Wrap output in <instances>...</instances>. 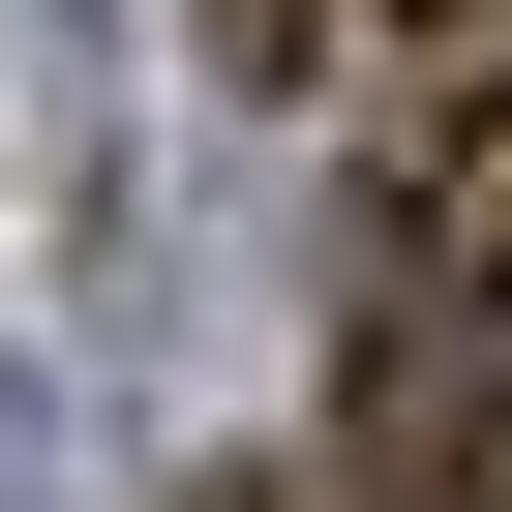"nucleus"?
Masks as SVG:
<instances>
[{"label":"nucleus","mask_w":512,"mask_h":512,"mask_svg":"<svg viewBox=\"0 0 512 512\" xmlns=\"http://www.w3.org/2000/svg\"><path fill=\"white\" fill-rule=\"evenodd\" d=\"M392 61H512V0H392Z\"/></svg>","instance_id":"obj_4"},{"label":"nucleus","mask_w":512,"mask_h":512,"mask_svg":"<svg viewBox=\"0 0 512 512\" xmlns=\"http://www.w3.org/2000/svg\"><path fill=\"white\" fill-rule=\"evenodd\" d=\"M211 31H241V61H272V91H302V61H332V31H362V0H211Z\"/></svg>","instance_id":"obj_3"},{"label":"nucleus","mask_w":512,"mask_h":512,"mask_svg":"<svg viewBox=\"0 0 512 512\" xmlns=\"http://www.w3.org/2000/svg\"><path fill=\"white\" fill-rule=\"evenodd\" d=\"M181 512H362V482H181Z\"/></svg>","instance_id":"obj_5"},{"label":"nucleus","mask_w":512,"mask_h":512,"mask_svg":"<svg viewBox=\"0 0 512 512\" xmlns=\"http://www.w3.org/2000/svg\"><path fill=\"white\" fill-rule=\"evenodd\" d=\"M332 482H362V512H482V482H512V302H362Z\"/></svg>","instance_id":"obj_1"},{"label":"nucleus","mask_w":512,"mask_h":512,"mask_svg":"<svg viewBox=\"0 0 512 512\" xmlns=\"http://www.w3.org/2000/svg\"><path fill=\"white\" fill-rule=\"evenodd\" d=\"M362 302H512V61H452L362 151Z\"/></svg>","instance_id":"obj_2"}]
</instances>
